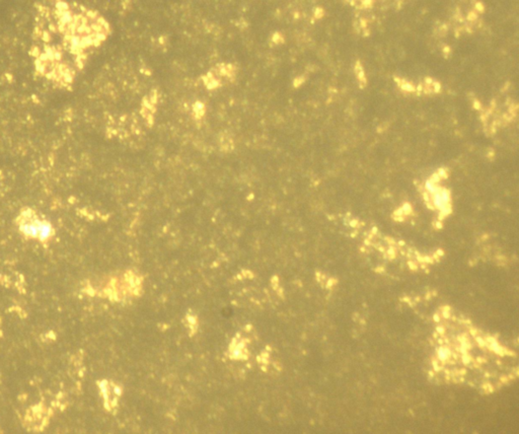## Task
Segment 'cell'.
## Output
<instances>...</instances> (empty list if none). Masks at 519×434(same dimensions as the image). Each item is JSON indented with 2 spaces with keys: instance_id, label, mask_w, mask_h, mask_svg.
Here are the masks:
<instances>
[{
  "instance_id": "1",
  "label": "cell",
  "mask_w": 519,
  "mask_h": 434,
  "mask_svg": "<svg viewBox=\"0 0 519 434\" xmlns=\"http://www.w3.org/2000/svg\"><path fill=\"white\" fill-rule=\"evenodd\" d=\"M21 230L28 236L46 240L51 236L53 230L49 222L40 220L33 215H26L21 222Z\"/></svg>"
}]
</instances>
